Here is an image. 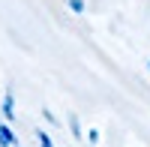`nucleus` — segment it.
Returning a JSON list of instances; mask_svg holds the SVG:
<instances>
[{
	"mask_svg": "<svg viewBox=\"0 0 150 147\" xmlns=\"http://www.w3.org/2000/svg\"><path fill=\"white\" fill-rule=\"evenodd\" d=\"M3 117L15 120V96H12V90H6V96H3Z\"/></svg>",
	"mask_w": 150,
	"mask_h": 147,
	"instance_id": "f257e3e1",
	"label": "nucleus"
},
{
	"mask_svg": "<svg viewBox=\"0 0 150 147\" xmlns=\"http://www.w3.org/2000/svg\"><path fill=\"white\" fill-rule=\"evenodd\" d=\"M0 144H3V147H15V144H18L15 132H12L9 126H3V123H0Z\"/></svg>",
	"mask_w": 150,
	"mask_h": 147,
	"instance_id": "f03ea898",
	"label": "nucleus"
},
{
	"mask_svg": "<svg viewBox=\"0 0 150 147\" xmlns=\"http://www.w3.org/2000/svg\"><path fill=\"white\" fill-rule=\"evenodd\" d=\"M69 129H72L75 138H81V123H78V117H75V114H69Z\"/></svg>",
	"mask_w": 150,
	"mask_h": 147,
	"instance_id": "7ed1b4c3",
	"label": "nucleus"
},
{
	"mask_svg": "<svg viewBox=\"0 0 150 147\" xmlns=\"http://www.w3.org/2000/svg\"><path fill=\"white\" fill-rule=\"evenodd\" d=\"M36 138H39L42 147H51V138H48V132H45V129H36Z\"/></svg>",
	"mask_w": 150,
	"mask_h": 147,
	"instance_id": "20e7f679",
	"label": "nucleus"
},
{
	"mask_svg": "<svg viewBox=\"0 0 150 147\" xmlns=\"http://www.w3.org/2000/svg\"><path fill=\"white\" fill-rule=\"evenodd\" d=\"M69 9H72V12H78V15H81V12H84V0H69Z\"/></svg>",
	"mask_w": 150,
	"mask_h": 147,
	"instance_id": "39448f33",
	"label": "nucleus"
},
{
	"mask_svg": "<svg viewBox=\"0 0 150 147\" xmlns=\"http://www.w3.org/2000/svg\"><path fill=\"white\" fill-rule=\"evenodd\" d=\"M87 138H90L93 144H99V132H96V129H90V132H87Z\"/></svg>",
	"mask_w": 150,
	"mask_h": 147,
	"instance_id": "423d86ee",
	"label": "nucleus"
},
{
	"mask_svg": "<svg viewBox=\"0 0 150 147\" xmlns=\"http://www.w3.org/2000/svg\"><path fill=\"white\" fill-rule=\"evenodd\" d=\"M0 147H3V144H0Z\"/></svg>",
	"mask_w": 150,
	"mask_h": 147,
	"instance_id": "0eeeda50",
	"label": "nucleus"
}]
</instances>
